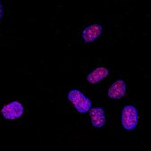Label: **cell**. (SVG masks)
Segmentation results:
<instances>
[{"mask_svg": "<svg viewBox=\"0 0 151 151\" xmlns=\"http://www.w3.org/2000/svg\"><path fill=\"white\" fill-rule=\"evenodd\" d=\"M1 114L7 120H15L22 115L23 106L20 102L14 101L4 106L1 110Z\"/></svg>", "mask_w": 151, "mask_h": 151, "instance_id": "obj_3", "label": "cell"}, {"mask_svg": "<svg viewBox=\"0 0 151 151\" xmlns=\"http://www.w3.org/2000/svg\"><path fill=\"white\" fill-rule=\"evenodd\" d=\"M103 28L99 23H94L86 27L81 32V37L86 43H91L95 41L101 35Z\"/></svg>", "mask_w": 151, "mask_h": 151, "instance_id": "obj_4", "label": "cell"}, {"mask_svg": "<svg viewBox=\"0 0 151 151\" xmlns=\"http://www.w3.org/2000/svg\"><path fill=\"white\" fill-rule=\"evenodd\" d=\"M3 14H4V7H3V5L1 3V19L3 18Z\"/></svg>", "mask_w": 151, "mask_h": 151, "instance_id": "obj_8", "label": "cell"}, {"mask_svg": "<svg viewBox=\"0 0 151 151\" xmlns=\"http://www.w3.org/2000/svg\"><path fill=\"white\" fill-rule=\"evenodd\" d=\"M89 117L91 119L92 125L95 128H101L106 124V119L105 111L101 107H93L89 110Z\"/></svg>", "mask_w": 151, "mask_h": 151, "instance_id": "obj_6", "label": "cell"}, {"mask_svg": "<svg viewBox=\"0 0 151 151\" xmlns=\"http://www.w3.org/2000/svg\"><path fill=\"white\" fill-rule=\"evenodd\" d=\"M138 111L132 105L125 106L122 111V125L127 131H132L138 124Z\"/></svg>", "mask_w": 151, "mask_h": 151, "instance_id": "obj_2", "label": "cell"}, {"mask_svg": "<svg viewBox=\"0 0 151 151\" xmlns=\"http://www.w3.org/2000/svg\"><path fill=\"white\" fill-rule=\"evenodd\" d=\"M67 98L69 101L73 105L74 108L81 114L87 113L91 108V101L87 98L79 89H71Z\"/></svg>", "mask_w": 151, "mask_h": 151, "instance_id": "obj_1", "label": "cell"}, {"mask_svg": "<svg viewBox=\"0 0 151 151\" xmlns=\"http://www.w3.org/2000/svg\"><path fill=\"white\" fill-rule=\"evenodd\" d=\"M109 71L105 67H98L93 72L90 73L87 76V80L89 83L96 84L99 81H101L103 79H105L106 76H108Z\"/></svg>", "mask_w": 151, "mask_h": 151, "instance_id": "obj_7", "label": "cell"}, {"mask_svg": "<svg viewBox=\"0 0 151 151\" xmlns=\"http://www.w3.org/2000/svg\"><path fill=\"white\" fill-rule=\"evenodd\" d=\"M126 93V83L123 80H117L109 88L107 95L112 99H120Z\"/></svg>", "mask_w": 151, "mask_h": 151, "instance_id": "obj_5", "label": "cell"}]
</instances>
